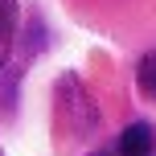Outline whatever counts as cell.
I'll list each match as a JSON object with an SVG mask.
<instances>
[{"label": "cell", "instance_id": "cell-1", "mask_svg": "<svg viewBox=\"0 0 156 156\" xmlns=\"http://www.w3.org/2000/svg\"><path fill=\"white\" fill-rule=\"evenodd\" d=\"M156 148V136L148 123H132L123 136H119V156H148Z\"/></svg>", "mask_w": 156, "mask_h": 156}, {"label": "cell", "instance_id": "cell-2", "mask_svg": "<svg viewBox=\"0 0 156 156\" xmlns=\"http://www.w3.org/2000/svg\"><path fill=\"white\" fill-rule=\"evenodd\" d=\"M12 33H16V0H0V66H4V58H8Z\"/></svg>", "mask_w": 156, "mask_h": 156}, {"label": "cell", "instance_id": "cell-3", "mask_svg": "<svg viewBox=\"0 0 156 156\" xmlns=\"http://www.w3.org/2000/svg\"><path fill=\"white\" fill-rule=\"evenodd\" d=\"M136 82H140V94H144V99H156V49H148V54L140 58Z\"/></svg>", "mask_w": 156, "mask_h": 156}, {"label": "cell", "instance_id": "cell-4", "mask_svg": "<svg viewBox=\"0 0 156 156\" xmlns=\"http://www.w3.org/2000/svg\"><path fill=\"white\" fill-rule=\"evenodd\" d=\"M86 156H119V152H111V148H99V152H86Z\"/></svg>", "mask_w": 156, "mask_h": 156}, {"label": "cell", "instance_id": "cell-5", "mask_svg": "<svg viewBox=\"0 0 156 156\" xmlns=\"http://www.w3.org/2000/svg\"><path fill=\"white\" fill-rule=\"evenodd\" d=\"M0 156H4V152H0Z\"/></svg>", "mask_w": 156, "mask_h": 156}]
</instances>
